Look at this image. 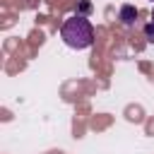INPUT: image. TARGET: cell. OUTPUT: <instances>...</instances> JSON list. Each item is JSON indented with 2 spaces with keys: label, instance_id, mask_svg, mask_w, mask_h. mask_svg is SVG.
<instances>
[{
  "label": "cell",
  "instance_id": "obj_1",
  "mask_svg": "<svg viewBox=\"0 0 154 154\" xmlns=\"http://www.w3.org/2000/svg\"><path fill=\"white\" fill-rule=\"evenodd\" d=\"M60 36H63V41H65L70 48L82 51V48H89V46L94 43V26H91V22H89L87 17L72 14V17H67V19L63 22Z\"/></svg>",
  "mask_w": 154,
  "mask_h": 154
},
{
  "label": "cell",
  "instance_id": "obj_5",
  "mask_svg": "<svg viewBox=\"0 0 154 154\" xmlns=\"http://www.w3.org/2000/svg\"><path fill=\"white\" fill-rule=\"evenodd\" d=\"M152 22H154V7H152Z\"/></svg>",
  "mask_w": 154,
  "mask_h": 154
},
{
  "label": "cell",
  "instance_id": "obj_4",
  "mask_svg": "<svg viewBox=\"0 0 154 154\" xmlns=\"http://www.w3.org/2000/svg\"><path fill=\"white\" fill-rule=\"evenodd\" d=\"M144 36H147L149 43H154V22H149V24L144 26Z\"/></svg>",
  "mask_w": 154,
  "mask_h": 154
},
{
  "label": "cell",
  "instance_id": "obj_6",
  "mask_svg": "<svg viewBox=\"0 0 154 154\" xmlns=\"http://www.w3.org/2000/svg\"><path fill=\"white\" fill-rule=\"evenodd\" d=\"M149 2H154V0H149Z\"/></svg>",
  "mask_w": 154,
  "mask_h": 154
},
{
  "label": "cell",
  "instance_id": "obj_3",
  "mask_svg": "<svg viewBox=\"0 0 154 154\" xmlns=\"http://www.w3.org/2000/svg\"><path fill=\"white\" fill-rule=\"evenodd\" d=\"M89 12H91V2H89V0H77V14L87 17Z\"/></svg>",
  "mask_w": 154,
  "mask_h": 154
},
{
  "label": "cell",
  "instance_id": "obj_2",
  "mask_svg": "<svg viewBox=\"0 0 154 154\" xmlns=\"http://www.w3.org/2000/svg\"><path fill=\"white\" fill-rule=\"evenodd\" d=\"M137 14H140V12H137V7H135V5H123V7H120V12H118V19H120L123 24H128V26H130V24H135Z\"/></svg>",
  "mask_w": 154,
  "mask_h": 154
}]
</instances>
